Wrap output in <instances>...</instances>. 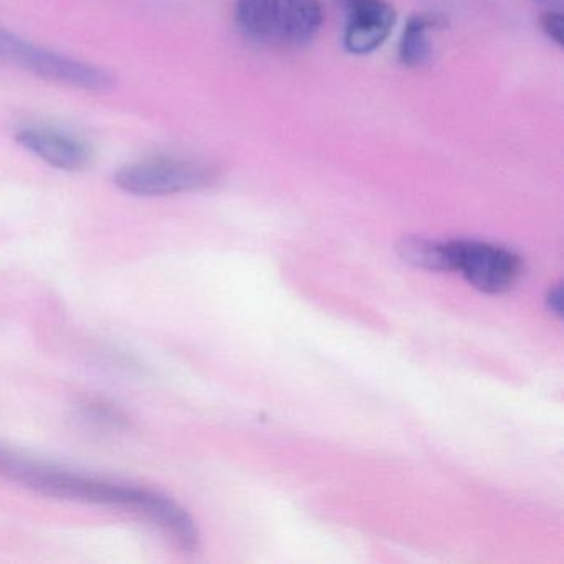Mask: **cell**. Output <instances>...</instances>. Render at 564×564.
<instances>
[{
  "label": "cell",
  "mask_w": 564,
  "mask_h": 564,
  "mask_svg": "<svg viewBox=\"0 0 564 564\" xmlns=\"http://www.w3.org/2000/svg\"><path fill=\"white\" fill-rule=\"evenodd\" d=\"M0 475L48 497L88 501V503L117 505V507H130L134 510L140 508L147 495L143 488L108 484V481L94 480V478L61 470L54 465L35 460L4 445H0Z\"/></svg>",
  "instance_id": "6da1fadb"
},
{
  "label": "cell",
  "mask_w": 564,
  "mask_h": 564,
  "mask_svg": "<svg viewBox=\"0 0 564 564\" xmlns=\"http://www.w3.org/2000/svg\"><path fill=\"white\" fill-rule=\"evenodd\" d=\"M236 21L247 37L276 47H300L323 24L319 0H236Z\"/></svg>",
  "instance_id": "7a4b0ae2"
},
{
  "label": "cell",
  "mask_w": 564,
  "mask_h": 564,
  "mask_svg": "<svg viewBox=\"0 0 564 564\" xmlns=\"http://www.w3.org/2000/svg\"><path fill=\"white\" fill-rule=\"evenodd\" d=\"M217 177L216 167L203 161L158 158L120 167L115 184L133 196L158 197L207 189Z\"/></svg>",
  "instance_id": "3957f363"
},
{
  "label": "cell",
  "mask_w": 564,
  "mask_h": 564,
  "mask_svg": "<svg viewBox=\"0 0 564 564\" xmlns=\"http://www.w3.org/2000/svg\"><path fill=\"white\" fill-rule=\"evenodd\" d=\"M0 55L11 58L25 70H31L45 80L57 82L78 90L107 94L113 90L117 82L110 72L97 65L39 47L4 31H0Z\"/></svg>",
  "instance_id": "277c9868"
},
{
  "label": "cell",
  "mask_w": 564,
  "mask_h": 564,
  "mask_svg": "<svg viewBox=\"0 0 564 564\" xmlns=\"http://www.w3.org/2000/svg\"><path fill=\"white\" fill-rule=\"evenodd\" d=\"M448 250L452 272H460L480 292H508L523 275V260L503 247L477 240H454L448 242Z\"/></svg>",
  "instance_id": "5b68a950"
},
{
  "label": "cell",
  "mask_w": 564,
  "mask_h": 564,
  "mask_svg": "<svg viewBox=\"0 0 564 564\" xmlns=\"http://www.w3.org/2000/svg\"><path fill=\"white\" fill-rule=\"evenodd\" d=\"M345 12L343 44L352 55L378 51L395 24V11L386 0H339Z\"/></svg>",
  "instance_id": "8992f818"
},
{
  "label": "cell",
  "mask_w": 564,
  "mask_h": 564,
  "mask_svg": "<svg viewBox=\"0 0 564 564\" xmlns=\"http://www.w3.org/2000/svg\"><path fill=\"white\" fill-rule=\"evenodd\" d=\"M15 140L39 160L70 173L87 170L94 158L87 143L51 128H25L15 134Z\"/></svg>",
  "instance_id": "52a82bcc"
},
{
  "label": "cell",
  "mask_w": 564,
  "mask_h": 564,
  "mask_svg": "<svg viewBox=\"0 0 564 564\" xmlns=\"http://www.w3.org/2000/svg\"><path fill=\"white\" fill-rule=\"evenodd\" d=\"M158 527L163 528L183 550L196 551L199 547V531L186 510L166 495L148 490L140 510Z\"/></svg>",
  "instance_id": "ba28073f"
},
{
  "label": "cell",
  "mask_w": 564,
  "mask_h": 564,
  "mask_svg": "<svg viewBox=\"0 0 564 564\" xmlns=\"http://www.w3.org/2000/svg\"><path fill=\"white\" fill-rule=\"evenodd\" d=\"M444 25L445 19L437 14L412 15L399 42V62L411 68L424 65L432 55V32Z\"/></svg>",
  "instance_id": "9c48e42d"
},
{
  "label": "cell",
  "mask_w": 564,
  "mask_h": 564,
  "mask_svg": "<svg viewBox=\"0 0 564 564\" xmlns=\"http://www.w3.org/2000/svg\"><path fill=\"white\" fill-rule=\"evenodd\" d=\"M399 256L404 262L431 272H452L448 242L408 237L399 243Z\"/></svg>",
  "instance_id": "30bf717a"
},
{
  "label": "cell",
  "mask_w": 564,
  "mask_h": 564,
  "mask_svg": "<svg viewBox=\"0 0 564 564\" xmlns=\"http://www.w3.org/2000/svg\"><path fill=\"white\" fill-rule=\"evenodd\" d=\"M541 31L551 42L563 47L564 45V19L561 11H546L540 21Z\"/></svg>",
  "instance_id": "8fae6325"
},
{
  "label": "cell",
  "mask_w": 564,
  "mask_h": 564,
  "mask_svg": "<svg viewBox=\"0 0 564 564\" xmlns=\"http://www.w3.org/2000/svg\"><path fill=\"white\" fill-rule=\"evenodd\" d=\"M547 308L554 315L561 316V310H563V300H561V286H551L550 292L546 296Z\"/></svg>",
  "instance_id": "7c38bea8"
},
{
  "label": "cell",
  "mask_w": 564,
  "mask_h": 564,
  "mask_svg": "<svg viewBox=\"0 0 564 564\" xmlns=\"http://www.w3.org/2000/svg\"><path fill=\"white\" fill-rule=\"evenodd\" d=\"M533 2H536V4L544 6V8H547V11H561V8H563V0H533Z\"/></svg>",
  "instance_id": "4fadbf2b"
}]
</instances>
